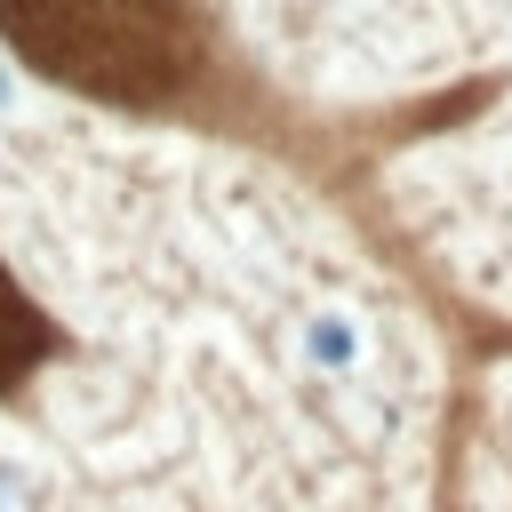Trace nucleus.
<instances>
[{
    "mask_svg": "<svg viewBox=\"0 0 512 512\" xmlns=\"http://www.w3.org/2000/svg\"><path fill=\"white\" fill-rule=\"evenodd\" d=\"M304 344H312V360H320V368H352V360H360V336L344 328V312H312Z\"/></svg>",
    "mask_w": 512,
    "mask_h": 512,
    "instance_id": "f257e3e1",
    "label": "nucleus"
},
{
    "mask_svg": "<svg viewBox=\"0 0 512 512\" xmlns=\"http://www.w3.org/2000/svg\"><path fill=\"white\" fill-rule=\"evenodd\" d=\"M0 104H8V72H0Z\"/></svg>",
    "mask_w": 512,
    "mask_h": 512,
    "instance_id": "f03ea898",
    "label": "nucleus"
}]
</instances>
